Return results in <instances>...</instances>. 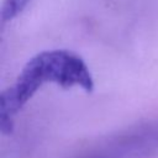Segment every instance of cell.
<instances>
[{"label": "cell", "instance_id": "6da1fadb", "mask_svg": "<svg viewBox=\"0 0 158 158\" xmlns=\"http://www.w3.org/2000/svg\"><path fill=\"white\" fill-rule=\"evenodd\" d=\"M46 83H56L62 88L80 86L88 93L94 89L93 75L79 54L68 49L40 52L23 65L16 81L1 93L0 117L4 132L11 130L15 115Z\"/></svg>", "mask_w": 158, "mask_h": 158}, {"label": "cell", "instance_id": "7a4b0ae2", "mask_svg": "<svg viewBox=\"0 0 158 158\" xmlns=\"http://www.w3.org/2000/svg\"><path fill=\"white\" fill-rule=\"evenodd\" d=\"M32 0H2L1 4V21L2 23L14 20L17 15H20L25 7Z\"/></svg>", "mask_w": 158, "mask_h": 158}]
</instances>
